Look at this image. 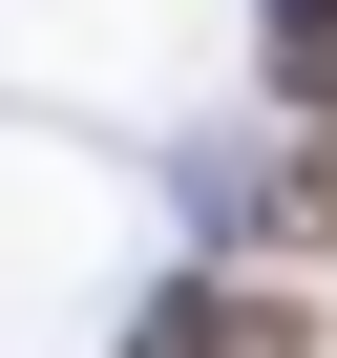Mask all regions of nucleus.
Returning a JSON list of instances; mask_svg holds the SVG:
<instances>
[{
    "mask_svg": "<svg viewBox=\"0 0 337 358\" xmlns=\"http://www.w3.org/2000/svg\"><path fill=\"white\" fill-rule=\"evenodd\" d=\"M316 337V295L295 274H190V295H148V337L127 358H295Z\"/></svg>",
    "mask_w": 337,
    "mask_h": 358,
    "instance_id": "obj_1",
    "label": "nucleus"
},
{
    "mask_svg": "<svg viewBox=\"0 0 337 358\" xmlns=\"http://www.w3.org/2000/svg\"><path fill=\"white\" fill-rule=\"evenodd\" d=\"M274 85H295V106H337V0H274Z\"/></svg>",
    "mask_w": 337,
    "mask_h": 358,
    "instance_id": "obj_2",
    "label": "nucleus"
},
{
    "mask_svg": "<svg viewBox=\"0 0 337 358\" xmlns=\"http://www.w3.org/2000/svg\"><path fill=\"white\" fill-rule=\"evenodd\" d=\"M274 232H337V127L295 148V190H274Z\"/></svg>",
    "mask_w": 337,
    "mask_h": 358,
    "instance_id": "obj_3",
    "label": "nucleus"
}]
</instances>
